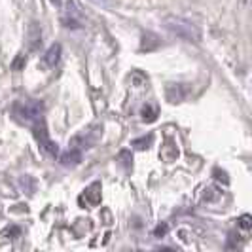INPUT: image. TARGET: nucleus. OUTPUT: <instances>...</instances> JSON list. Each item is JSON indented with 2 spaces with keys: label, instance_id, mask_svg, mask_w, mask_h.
Returning <instances> with one entry per match:
<instances>
[{
  "label": "nucleus",
  "instance_id": "1",
  "mask_svg": "<svg viewBox=\"0 0 252 252\" xmlns=\"http://www.w3.org/2000/svg\"><path fill=\"white\" fill-rule=\"evenodd\" d=\"M12 114L19 124L32 127L44 120V102L38 99H19L13 102Z\"/></svg>",
  "mask_w": 252,
  "mask_h": 252
},
{
  "label": "nucleus",
  "instance_id": "2",
  "mask_svg": "<svg viewBox=\"0 0 252 252\" xmlns=\"http://www.w3.org/2000/svg\"><path fill=\"white\" fill-rule=\"evenodd\" d=\"M163 27L175 36L188 40V42H199L201 40V31L191 21L180 17V15H167L163 19Z\"/></svg>",
  "mask_w": 252,
  "mask_h": 252
},
{
  "label": "nucleus",
  "instance_id": "3",
  "mask_svg": "<svg viewBox=\"0 0 252 252\" xmlns=\"http://www.w3.org/2000/svg\"><path fill=\"white\" fill-rule=\"evenodd\" d=\"M32 133H34V139H36L40 150L44 154H48L50 158H57L59 156V146L57 142H53L50 139V133H48V127H46V120L38 122L32 126Z\"/></svg>",
  "mask_w": 252,
  "mask_h": 252
},
{
  "label": "nucleus",
  "instance_id": "4",
  "mask_svg": "<svg viewBox=\"0 0 252 252\" xmlns=\"http://www.w3.org/2000/svg\"><path fill=\"white\" fill-rule=\"evenodd\" d=\"M101 135H102L101 126L88 127L86 131H82L80 135H76L74 139L70 140V148H76V150H80V152L88 150V148H93L95 142L101 139Z\"/></svg>",
  "mask_w": 252,
  "mask_h": 252
},
{
  "label": "nucleus",
  "instance_id": "5",
  "mask_svg": "<svg viewBox=\"0 0 252 252\" xmlns=\"http://www.w3.org/2000/svg\"><path fill=\"white\" fill-rule=\"evenodd\" d=\"M63 25L66 29H82L86 25V17L80 10V6L76 4L74 0H68L64 4V12H63Z\"/></svg>",
  "mask_w": 252,
  "mask_h": 252
},
{
  "label": "nucleus",
  "instance_id": "6",
  "mask_svg": "<svg viewBox=\"0 0 252 252\" xmlns=\"http://www.w3.org/2000/svg\"><path fill=\"white\" fill-rule=\"evenodd\" d=\"M27 48L31 51H36L40 50V46H42V27L38 21H31L29 27H27Z\"/></svg>",
  "mask_w": 252,
  "mask_h": 252
},
{
  "label": "nucleus",
  "instance_id": "7",
  "mask_svg": "<svg viewBox=\"0 0 252 252\" xmlns=\"http://www.w3.org/2000/svg\"><path fill=\"white\" fill-rule=\"evenodd\" d=\"M189 93L188 84H169L165 89V97L169 102H182Z\"/></svg>",
  "mask_w": 252,
  "mask_h": 252
},
{
  "label": "nucleus",
  "instance_id": "8",
  "mask_svg": "<svg viewBox=\"0 0 252 252\" xmlns=\"http://www.w3.org/2000/svg\"><path fill=\"white\" fill-rule=\"evenodd\" d=\"M59 161H61L63 167H76V165H80V161H82V152L76 150V148H68V152L61 154Z\"/></svg>",
  "mask_w": 252,
  "mask_h": 252
},
{
  "label": "nucleus",
  "instance_id": "9",
  "mask_svg": "<svg viewBox=\"0 0 252 252\" xmlns=\"http://www.w3.org/2000/svg\"><path fill=\"white\" fill-rule=\"evenodd\" d=\"M159 46H161V40L154 32H144L142 38H140V50L142 51H154L158 50Z\"/></svg>",
  "mask_w": 252,
  "mask_h": 252
},
{
  "label": "nucleus",
  "instance_id": "10",
  "mask_svg": "<svg viewBox=\"0 0 252 252\" xmlns=\"http://www.w3.org/2000/svg\"><path fill=\"white\" fill-rule=\"evenodd\" d=\"M61 44H51L48 51L44 53V64L46 66H55V64L59 63V59H61Z\"/></svg>",
  "mask_w": 252,
  "mask_h": 252
},
{
  "label": "nucleus",
  "instance_id": "11",
  "mask_svg": "<svg viewBox=\"0 0 252 252\" xmlns=\"http://www.w3.org/2000/svg\"><path fill=\"white\" fill-rule=\"evenodd\" d=\"M86 199L89 205H99L101 203V182H93L86 188Z\"/></svg>",
  "mask_w": 252,
  "mask_h": 252
},
{
  "label": "nucleus",
  "instance_id": "12",
  "mask_svg": "<svg viewBox=\"0 0 252 252\" xmlns=\"http://www.w3.org/2000/svg\"><path fill=\"white\" fill-rule=\"evenodd\" d=\"M159 156L163 158L165 161H173V159H177V158H178L177 144H175L173 140H167V144L163 146V150L159 152Z\"/></svg>",
  "mask_w": 252,
  "mask_h": 252
},
{
  "label": "nucleus",
  "instance_id": "13",
  "mask_svg": "<svg viewBox=\"0 0 252 252\" xmlns=\"http://www.w3.org/2000/svg\"><path fill=\"white\" fill-rule=\"evenodd\" d=\"M152 144H154V135L148 133L146 137H140V139H135L131 142V146L133 148H137V150H146V148H150Z\"/></svg>",
  "mask_w": 252,
  "mask_h": 252
},
{
  "label": "nucleus",
  "instance_id": "14",
  "mask_svg": "<svg viewBox=\"0 0 252 252\" xmlns=\"http://www.w3.org/2000/svg\"><path fill=\"white\" fill-rule=\"evenodd\" d=\"M140 116H142V120L144 122H156V118H158V108L154 106V104H144L142 106V110H140Z\"/></svg>",
  "mask_w": 252,
  "mask_h": 252
},
{
  "label": "nucleus",
  "instance_id": "15",
  "mask_svg": "<svg viewBox=\"0 0 252 252\" xmlns=\"http://www.w3.org/2000/svg\"><path fill=\"white\" fill-rule=\"evenodd\" d=\"M118 159H120L122 165L129 171V169H131V165H133V154H131L129 150H122L120 152V156H118Z\"/></svg>",
  "mask_w": 252,
  "mask_h": 252
},
{
  "label": "nucleus",
  "instance_id": "16",
  "mask_svg": "<svg viewBox=\"0 0 252 252\" xmlns=\"http://www.w3.org/2000/svg\"><path fill=\"white\" fill-rule=\"evenodd\" d=\"M220 195H222V191H218V188H215V186H209L203 193V197L207 201H216V199H220Z\"/></svg>",
  "mask_w": 252,
  "mask_h": 252
},
{
  "label": "nucleus",
  "instance_id": "17",
  "mask_svg": "<svg viewBox=\"0 0 252 252\" xmlns=\"http://www.w3.org/2000/svg\"><path fill=\"white\" fill-rule=\"evenodd\" d=\"M129 80H131V84H133L135 88H140V86H144V84L148 82V78L144 74H140V72H133V74L129 76Z\"/></svg>",
  "mask_w": 252,
  "mask_h": 252
},
{
  "label": "nucleus",
  "instance_id": "18",
  "mask_svg": "<svg viewBox=\"0 0 252 252\" xmlns=\"http://www.w3.org/2000/svg\"><path fill=\"white\" fill-rule=\"evenodd\" d=\"M237 226H239L241 229H247V231H249V229H251V226H252L251 215H243V216H241L239 220H237Z\"/></svg>",
  "mask_w": 252,
  "mask_h": 252
},
{
  "label": "nucleus",
  "instance_id": "19",
  "mask_svg": "<svg viewBox=\"0 0 252 252\" xmlns=\"http://www.w3.org/2000/svg\"><path fill=\"white\" fill-rule=\"evenodd\" d=\"M25 64H27V57H25V55H21V53H19V55L15 57V61L12 63V68H13V70H21V68H23Z\"/></svg>",
  "mask_w": 252,
  "mask_h": 252
},
{
  "label": "nucleus",
  "instance_id": "20",
  "mask_svg": "<svg viewBox=\"0 0 252 252\" xmlns=\"http://www.w3.org/2000/svg\"><path fill=\"white\" fill-rule=\"evenodd\" d=\"M167 231H169V226H167V224H159V226L154 229V235H156V237H165Z\"/></svg>",
  "mask_w": 252,
  "mask_h": 252
},
{
  "label": "nucleus",
  "instance_id": "21",
  "mask_svg": "<svg viewBox=\"0 0 252 252\" xmlns=\"http://www.w3.org/2000/svg\"><path fill=\"white\" fill-rule=\"evenodd\" d=\"M213 175H215L216 180H222L224 184H229V178H227V173H226V171H220V169H215V173H213Z\"/></svg>",
  "mask_w": 252,
  "mask_h": 252
},
{
  "label": "nucleus",
  "instance_id": "22",
  "mask_svg": "<svg viewBox=\"0 0 252 252\" xmlns=\"http://www.w3.org/2000/svg\"><path fill=\"white\" fill-rule=\"evenodd\" d=\"M61 2L63 0H51V4H55V6H61Z\"/></svg>",
  "mask_w": 252,
  "mask_h": 252
},
{
  "label": "nucleus",
  "instance_id": "23",
  "mask_svg": "<svg viewBox=\"0 0 252 252\" xmlns=\"http://www.w3.org/2000/svg\"><path fill=\"white\" fill-rule=\"evenodd\" d=\"M93 2H108V0H93Z\"/></svg>",
  "mask_w": 252,
  "mask_h": 252
}]
</instances>
